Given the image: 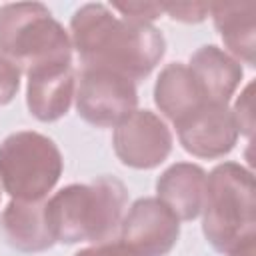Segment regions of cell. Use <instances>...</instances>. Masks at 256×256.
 Returning a JSON list of instances; mask_svg holds the SVG:
<instances>
[{"mask_svg": "<svg viewBox=\"0 0 256 256\" xmlns=\"http://www.w3.org/2000/svg\"><path fill=\"white\" fill-rule=\"evenodd\" d=\"M62 170L60 148L40 132H14L0 144V182L12 200H44L60 180Z\"/></svg>", "mask_w": 256, "mask_h": 256, "instance_id": "5b68a950", "label": "cell"}, {"mask_svg": "<svg viewBox=\"0 0 256 256\" xmlns=\"http://www.w3.org/2000/svg\"><path fill=\"white\" fill-rule=\"evenodd\" d=\"M236 126L240 134H246L248 138L252 136V128H254V114H252V84H248L244 88V92L240 94V98L236 100L234 108H232Z\"/></svg>", "mask_w": 256, "mask_h": 256, "instance_id": "d6986e66", "label": "cell"}, {"mask_svg": "<svg viewBox=\"0 0 256 256\" xmlns=\"http://www.w3.org/2000/svg\"><path fill=\"white\" fill-rule=\"evenodd\" d=\"M188 70L204 100L212 104H228L244 76L240 62L214 44L200 46L190 56Z\"/></svg>", "mask_w": 256, "mask_h": 256, "instance_id": "8fae6325", "label": "cell"}, {"mask_svg": "<svg viewBox=\"0 0 256 256\" xmlns=\"http://www.w3.org/2000/svg\"><path fill=\"white\" fill-rule=\"evenodd\" d=\"M26 106L40 122L62 118L74 98L76 78L72 64H48L26 72Z\"/></svg>", "mask_w": 256, "mask_h": 256, "instance_id": "30bf717a", "label": "cell"}, {"mask_svg": "<svg viewBox=\"0 0 256 256\" xmlns=\"http://www.w3.org/2000/svg\"><path fill=\"white\" fill-rule=\"evenodd\" d=\"M204 186L206 172L198 164L178 162L160 174L156 180V194L178 220H194L202 212Z\"/></svg>", "mask_w": 256, "mask_h": 256, "instance_id": "4fadbf2b", "label": "cell"}, {"mask_svg": "<svg viewBox=\"0 0 256 256\" xmlns=\"http://www.w3.org/2000/svg\"><path fill=\"white\" fill-rule=\"evenodd\" d=\"M256 4H210V14L214 18V26L224 42V46L234 54L238 62L242 60L248 66H254L256 52V26H254Z\"/></svg>", "mask_w": 256, "mask_h": 256, "instance_id": "9a60e30c", "label": "cell"}, {"mask_svg": "<svg viewBox=\"0 0 256 256\" xmlns=\"http://www.w3.org/2000/svg\"><path fill=\"white\" fill-rule=\"evenodd\" d=\"M202 232L218 252L256 240L254 176L236 162H222L206 176L202 202Z\"/></svg>", "mask_w": 256, "mask_h": 256, "instance_id": "3957f363", "label": "cell"}, {"mask_svg": "<svg viewBox=\"0 0 256 256\" xmlns=\"http://www.w3.org/2000/svg\"><path fill=\"white\" fill-rule=\"evenodd\" d=\"M70 34L84 68L110 70L132 82L146 78L166 52L156 26L116 16L104 4L80 6L70 18Z\"/></svg>", "mask_w": 256, "mask_h": 256, "instance_id": "6da1fadb", "label": "cell"}, {"mask_svg": "<svg viewBox=\"0 0 256 256\" xmlns=\"http://www.w3.org/2000/svg\"><path fill=\"white\" fill-rule=\"evenodd\" d=\"M74 256H136L132 250H128L122 242H102V244H94L88 248L78 250Z\"/></svg>", "mask_w": 256, "mask_h": 256, "instance_id": "ffe728a7", "label": "cell"}, {"mask_svg": "<svg viewBox=\"0 0 256 256\" xmlns=\"http://www.w3.org/2000/svg\"><path fill=\"white\" fill-rule=\"evenodd\" d=\"M154 102L174 124L206 104L192 72L182 62H172L158 74L154 84Z\"/></svg>", "mask_w": 256, "mask_h": 256, "instance_id": "5bb4252c", "label": "cell"}, {"mask_svg": "<svg viewBox=\"0 0 256 256\" xmlns=\"http://www.w3.org/2000/svg\"><path fill=\"white\" fill-rule=\"evenodd\" d=\"M0 52L24 72L48 64H72L68 32L40 2L0 6Z\"/></svg>", "mask_w": 256, "mask_h": 256, "instance_id": "277c9868", "label": "cell"}, {"mask_svg": "<svg viewBox=\"0 0 256 256\" xmlns=\"http://www.w3.org/2000/svg\"><path fill=\"white\" fill-rule=\"evenodd\" d=\"M110 10H116L122 14V18H130V20H138V22H152L156 18H160L162 4L156 2H114L110 6Z\"/></svg>", "mask_w": 256, "mask_h": 256, "instance_id": "e0dca14e", "label": "cell"}, {"mask_svg": "<svg viewBox=\"0 0 256 256\" xmlns=\"http://www.w3.org/2000/svg\"><path fill=\"white\" fill-rule=\"evenodd\" d=\"M176 126L182 148L198 158H222L238 142V126L228 104L206 102Z\"/></svg>", "mask_w": 256, "mask_h": 256, "instance_id": "9c48e42d", "label": "cell"}, {"mask_svg": "<svg viewBox=\"0 0 256 256\" xmlns=\"http://www.w3.org/2000/svg\"><path fill=\"white\" fill-rule=\"evenodd\" d=\"M0 230L6 242L20 252H42L56 244L46 220L44 200H10L0 216Z\"/></svg>", "mask_w": 256, "mask_h": 256, "instance_id": "7c38bea8", "label": "cell"}, {"mask_svg": "<svg viewBox=\"0 0 256 256\" xmlns=\"http://www.w3.org/2000/svg\"><path fill=\"white\" fill-rule=\"evenodd\" d=\"M20 74L22 70L0 52V106H6L14 100L20 90Z\"/></svg>", "mask_w": 256, "mask_h": 256, "instance_id": "2e32d148", "label": "cell"}, {"mask_svg": "<svg viewBox=\"0 0 256 256\" xmlns=\"http://www.w3.org/2000/svg\"><path fill=\"white\" fill-rule=\"evenodd\" d=\"M254 250H256V240H250L238 248H234L232 252H228L230 256H254Z\"/></svg>", "mask_w": 256, "mask_h": 256, "instance_id": "44dd1931", "label": "cell"}, {"mask_svg": "<svg viewBox=\"0 0 256 256\" xmlns=\"http://www.w3.org/2000/svg\"><path fill=\"white\" fill-rule=\"evenodd\" d=\"M76 110L82 120L94 126H118L138 106V92L132 80L100 68H84L74 92Z\"/></svg>", "mask_w": 256, "mask_h": 256, "instance_id": "8992f818", "label": "cell"}, {"mask_svg": "<svg viewBox=\"0 0 256 256\" xmlns=\"http://www.w3.org/2000/svg\"><path fill=\"white\" fill-rule=\"evenodd\" d=\"M114 152L124 166L150 170L160 166L172 152V132L150 110H134L114 128Z\"/></svg>", "mask_w": 256, "mask_h": 256, "instance_id": "ba28073f", "label": "cell"}, {"mask_svg": "<svg viewBox=\"0 0 256 256\" xmlns=\"http://www.w3.org/2000/svg\"><path fill=\"white\" fill-rule=\"evenodd\" d=\"M162 10L178 22H186V24H196L202 22L208 12H210V4H200V2H178V4H162Z\"/></svg>", "mask_w": 256, "mask_h": 256, "instance_id": "ac0fdd59", "label": "cell"}, {"mask_svg": "<svg viewBox=\"0 0 256 256\" xmlns=\"http://www.w3.org/2000/svg\"><path fill=\"white\" fill-rule=\"evenodd\" d=\"M120 242L136 256H166L178 242L180 220L158 198L136 200L120 222Z\"/></svg>", "mask_w": 256, "mask_h": 256, "instance_id": "52a82bcc", "label": "cell"}, {"mask_svg": "<svg viewBox=\"0 0 256 256\" xmlns=\"http://www.w3.org/2000/svg\"><path fill=\"white\" fill-rule=\"evenodd\" d=\"M126 202L128 190L114 176L64 186L46 200V220L54 242H110L120 230Z\"/></svg>", "mask_w": 256, "mask_h": 256, "instance_id": "7a4b0ae2", "label": "cell"}]
</instances>
